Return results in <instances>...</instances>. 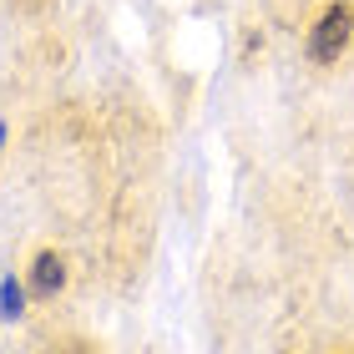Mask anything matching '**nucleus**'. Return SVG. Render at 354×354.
<instances>
[{"instance_id":"nucleus-1","label":"nucleus","mask_w":354,"mask_h":354,"mask_svg":"<svg viewBox=\"0 0 354 354\" xmlns=\"http://www.w3.org/2000/svg\"><path fill=\"white\" fill-rule=\"evenodd\" d=\"M349 41H354V6L349 0H334L309 30V56L314 61H339Z\"/></svg>"},{"instance_id":"nucleus-3","label":"nucleus","mask_w":354,"mask_h":354,"mask_svg":"<svg viewBox=\"0 0 354 354\" xmlns=\"http://www.w3.org/2000/svg\"><path fill=\"white\" fill-rule=\"evenodd\" d=\"M0 314H6V319H21L26 314V294H21V283H15V279L0 283Z\"/></svg>"},{"instance_id":"nucleus-2","label":"nucleus","mask_w":354,"mask_h":354,"mask_svg":"<svg viewBox=\"0 0 354 354\" xmlns=\"http://www.w3.org/2000/svg\"><path fill=\"white\" fill-rule=\"evenodd\" d=\"M61 283H66L61 253H36V263H30V294H36V299H56Z\"/></svg>"}]
</instances>
